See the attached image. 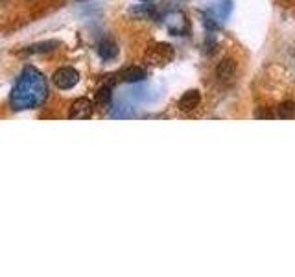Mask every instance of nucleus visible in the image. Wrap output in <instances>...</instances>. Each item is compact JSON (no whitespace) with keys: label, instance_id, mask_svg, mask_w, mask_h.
Wrapping results in <instances>:
<instances>
[{"label":"nucleus","instance_id":"nucleus-9","mask_svg":"<svg viewBox=\"0 0 295 277\" xmlns=\"http://www.w3.org/2000/svg\"><path fill=\"white\" fill-rule=\"evenodd\" d=\"M59 46H61L59 41H43V43H35L32 44V46H28L22 54H46L59 48Z\"/></svg>","mask_w":295,"mask_h":277},{"label":"nucleus","instance_id":"nucleus-7","mask_svg":"<svg viewBox=\"0 0 295 277\" xmlns=\"http://www.w3.org/2000/svg\"><path fill=\"white\" fill-rule=\"evenodd\" d=\"M120 80L126 83H137L146 80V70L141 67H127L120 72Z\"/></svg>","mask_w":295,"mask_h":277},{"label":"nucleus","instance_id":"nucleus-8","mask_svg":"<svg viewBox=\"0 0 295 277\" xmlns=\"http://www.w3.org/2000/svg\"><path fill=\"white\" fill-rule=\"evenodd\" d=\"M98 56H100L103 61L115 59L116 56H118V46H116V43H113L111 39H103L102 43L98 44Z\"/></svg>","mask_w":295,"mask_h":277},{"label":"nucleus","instance_id":"nucleus-4","mask_svg":"<svg viewBox=\"0 0 295 277\" xmlns=\"http://www.w3.org/2000/svg\"><path fill=\"white\" fill-rule=\"evenodd\" d=\"M92 102L89 98H77L76 102L70 106V111H68V117L72 120H87L92 115Z\"/></svg>","mask_w":295,"mask_h":277},{"label":"nucleus","instance_id":"nucleus-6","mask_svg":"<svg viewBox=\"0 0 295 277\" xmlns=\"http://www.w3.org/2000/svg\"><path fill=\"white\" fill-rule=\"evenodd\" d=\"M199 102H201V94H199V91H189L181 96L179 109L184 113H190L199 106Z\"/></svg>","mask_w":295,"mask_h":277},{"label":"nucleus","instance_id":"nucleus-11","mask_svg":"<svg viewBox=\"0 0 295 277\" xmlns=\"http://www.w3.org/2000/svg\"><path fill=\"white\" fill-rule=\"evenodd\" d=\"M111 96H113L111 87H109V85H103V87L98 89L94 100H96L98 106H109V102H111Z\"/></svg>","mask_w":295,"mask_h":277},{"label":"nucleus","instance_id":"nucleus-2","mask_svg":"<svg viewBox=\"0 0 295 277\" xmlns=\"http://www.w3.org/2000/svg\"><path fill=\"white\" fill-rule=\"evenodd\" d=\"M144 59L148 61L150 65H168L172 59H174V48L166 43H157V44H151L150 48L146 50V56Z\"/></svg>","mask_w":295,"mask_h":277},{"label":"nucleus","instance_id":"nucleus-1","mask_svg":"<svg viewBox=\"0 0 295 277\" xmlns=\"http://www.w3.org/2000/svg\"><path fill=\"white\" fill-rule=\"evenodd\" d=\"M46 96H48L46 78L35 67H26L10 94V106L13 111H28L41 106Z\"/></svg>","mask_w":295,"mask_h":277},{"label":"nucleus","instance_id":"nucleus-5","mask_svg":"<svg viewBox=\"0 0 295 277\" xmlns=\"http://www.w3.org/2000/svg\"><path fill=\"white\" fill-rule=\"evenodd\" d=\"M234 74H236V61L231 58L223 59L222 63L218 65V68H216V76H218V80L223 83L231 82V80L234 78Z\"/></svg>","mask_w":295,"mask_h":277},{"label":"nucleus","instance_id":"nucleus-12","mask_svg":"<svg viewBox=\"0 0 295 277\" xmlns=\"http://www.w3.org/2000/svg\"><path fill=\"white\" fill-rule=\"evenodd\" d=\"M255 117H257V118H270L271 115H270V113H267V111H264V109H262V111H257V113H255Z\"/></svg>","mask_w":295,"mask_h":277},{"label":"nucleus","instance_id":"nucleus-3","mask_svg":"<svg viewBox=\"0 0 295 277\" xmlns=\"http://www.w3.org/2000/svg\"><path fill=\"white\" fill-rule=\"evenodd\" d=\"M52 80L59 89L68 91V89H72L77 85V82H79V72L72 67H63V68H59V70L53 72Z\"/></svg>","mask_w":295,"mask_h":277},{"label":"nucleus","instance_id":"nucleus-13","mask_svg":"<svg viewBox=\"0 0 295 277\" xmlns=\"http://www.w3.org/2000/svg\"><path fill=\"white\" fill-rule=\"evenodd\" d=\"M142 4H150V2H153V0H141Z\"/></svg>","mask_w":295,"mask_h":277},{"label":"nucleus","instance_id":"nucleus-10","mask_svg":"<svg viewBox=\"0 0 295 277\" xmlns=\"http://www.w3.org/2000/svg\"><path fill=\"white\" fill-rule=\"evenodd\" d=\"M277 115L284 120H290V118H295V104L291 100H284L282 104H279L277 107Z\"/></svg>","mask_w":295,"mask_h":277}]
</instances>
